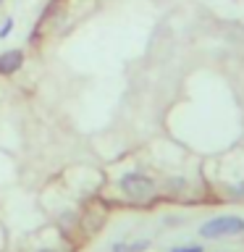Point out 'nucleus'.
Instances as JSON below:
<instances>
[{
    "instance_id": "nucleus-1",
    "label": "nucleus",
    "mask_w": 244,
    "mask_h": 252,
    "mask_svg": "<svg viewBox=\"0 0 244 252\" xmlns=\"http://www.w3.org/2000/svg\"><path fill=\"white\" fill-rule=\"evenodd\" d=\"M234 234H244V218L239 216H218L200 226L202 239H223V236H234Z\"/></svg>"
},
{
    "instance_id": "nucleus-2",
    "label": "nucleus",
    "mask_w": 244,
    "mask_h": 252,
    "mask_svg": "<svg viewBox=\"0 0 244 252\" xmlns=\"http://www.w3.org/2000/svg\"><path fill=\"white\" fill-rule=\"evenodd\" d=\"M121 189H123V194L131 197V200H147V197L155 194L152 179H147L145 173H126L121 179Z\"/></svg>"
},
{
    "instance_id": "nucleus-3",
    "label": "nucleus",
    "mask_w": 244,
    "mask_h": 252,
    "mask_svg": "<svg viewBox=\"0 0 244 252\" xmlns=\"http://www.w3.org/2000/svg\"><path fill=\"white\" fill-rule=\"evenodd\" d=\"M21 63H24V53L21 50H8L0 55V74L3 76H11L16 74V71L21 68Z\"/></svg>"
},
{
    "instance_id": "nucleus-4",
    "label": "nucleus",
    "mask_w": 244,
    "mask_h": 252,
    "mask_svg": "<svg viewBox=\"0 0 244 252\" xmlns=\"http://www.w3.org/2000/svg\"><path fill=\"white\" fill-rule=\"evenodd\" d=\"M150 247V242L147 239H139V242H116L113 244V252H145Z\"/></svg>"
},
{
    "instance_id": "nucleus-5",
    "label": "nucleus",
    "mask_w": 244,
    "mask_h": 252,
    "mask_svg": "<svg viewBox=\"0 0 244 252\" xmlns=\"http://www.w3.org/2000/svg\"><path fill=\"white\" fill-rule=\"evenodd\" d=\"M168 252H205V247H200V244H186V247H173Z\"/></svg>"
},
{
    "instance_id": "nucleus-6",
    "label": "nucleus",
    "mask_w": 244,
    "mask_h": 252,
    "mask_svg": "<svg viewBox=\"0 0 244 252\" xmlns=\"http://www.w3.org/2000/svg\"><path fill=\"white\" fill-rule=\"evenodd\" d=\"M11 27H13V19H5L3 24H0V37H8V34H11Z\"/></svg>"
},
{
    "instance_id": "nucleus-7",
    "label": "nucleus",
    "mask_w": 244,
    "mask_h": 252,
    "mask_svg": "<svg viewBox=\"0 0 244 252\" xmlns=\"http://www.w3.org/2000/svg\"><path fill=\"white\" fill-rule=\"evenodd\" d=\"M37 252H55V250H37Z\"/></svg>"
}]
</instances>
